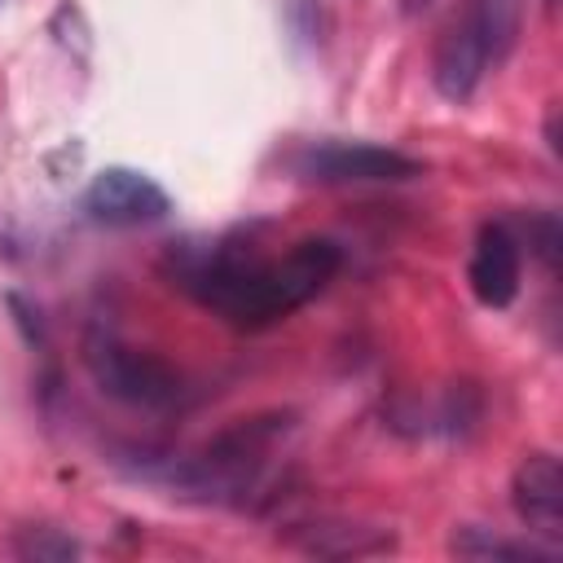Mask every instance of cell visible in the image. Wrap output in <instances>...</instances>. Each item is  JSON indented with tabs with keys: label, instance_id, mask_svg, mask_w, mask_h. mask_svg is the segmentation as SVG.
Returning <instances> with one entry per match:
<instances>
[{
	"label": "cell",
	"instance_id": "obj_1",
	"mask_svg": "<svg viewBox=\"0 0 563 563\" xmlns=\"http://www.w3.org/2000/svg\"><path fill=\"white\" fill-rule=\"evenodd\" d=\"M172 286L238 330H264L317 299L343 268L334 238H299L286 255H264L251 238L180 242L163 260Z\"/></svg>",
	"mask_w": 563,
	"mask_h": 563
},
{
	"label": "cell",
	"instance_id": "obj_2",
	"mask_svg": "<svg viewBox=\"0 0 563 563\" xmlns=\"http://www.w3.org/2000/svg\"><path fill=\"white\" fill-rule=\"evenodd\" d=\"M84 365L92 374V383L123 400V405H141V409H167L185 396V378L176 365H167L154 352H136L132 343H123L114 330L92 325L84 334Z\"/></svg>",
	"mask_w": 563,
	"mask_h": 563
},
{
	"label": "cell",
	"instance_id": "obj_3",
	"mask_svg": "<svg viewBox=\"0 0 563 563\" xmlns=\"http://www.w3.org/2000/svg\"><path fill=\"white\" fill-rule=\"evenodd\" d=\"M286 172L312 185H383V180H413L427 167L391 145L374 141H308L286 154Z\"/></svg>",
	"mask_w": 563,
	"mask_h": 563
},
{
	"label": "cell",
	"instance_id": "obj_4",
	"mask_svg": "<svg viewBox=\"0 0 563 563\" xmlns=\"http://www.w3.org/2000/svg\"><path fill=\"white\" fill-rule=\"evenodd\" d=\"M84 211L97 220V224H110V229H132V224H154V220H167L172 211V198L167 189L141 172V167H101L88 189H84Z\"/></svg>",
	"mask_w": 563,
	"mask_h": 563
},
{
	"label": "cell",
	"instance_id": "obj_5",
	"mask_svg": "<svg viewBox=\"0 0 563 563\" xmlns=\"http://www.w3.org/2000/svg\"><path fill=\"white\" fill-rule=\"evenodd\" d=\"M519 277H523V251H519L515 229L506 220H488L475 233L471 264H466L471 295L484 308H510L519 295Z\"/></svg>",
	"mask_w": 563,
	"mask_h": 563
},
{
	"label": "cell",
	"instance_id": "obj_6",
	"mask_svg": "<svg viewBox=\"0 0 563 563\" xmlns=\"http://www.w3.org/2000/svg\"><path fill=\"white\" fill-rule=\"evenodd\" d=\"M519 523L545 541H563V471L554 453H528L510 479Z\"/></svg>",
	"mask_w": 563,
	"mask_h": 563
},
{
	"label": "cell",
	"instance_id": "obj_7",
	"mask_svg": "<svg viewBox=\"0 0 563 563\" xmlns=\"http://www.w3.org/2000/svg\"><path fill=\"white\" fill-rule=\"evenodd\" d=\"M449 550L453 554H466V559H550V550L532 545V541H510V537H497L479 523H466L449 537Z\"/></svg>",
	"mask_w": 563,
	"mask_h": 563
},
{
	"label": "cell",
	"instance_id": "obj_8",
	"mask_svg": "<svg viewBox=\"0 0 563 563\" xmlns=\"http://www.w3.org/2000/svg\"><path fill=\"white\" fill-rule=\"evenodd\" d=\"M18 554H26V559H70V554H79V545L70 537H57L53 528H26V537L18 541Z\"/></svg>",
	"mask_w": 563,
	"mask_h": 563
},
{
	"label": "cell",
	"instance_id": "obj_9",
	"mask_svg": "<svg viewBox=\"0 0 563 563\" xmlns=\"http://www.w3.org/2000/svg\"><path fill=\"white\" fill-rule=\"evenodd\" d=\"M528 238H532L537 255L545 260V268H554V255H559V220H554V216H541V220L528 229Z\"/></svg>",
	"mask_w": 563,
	"mask_h": 563
}]
</instances>
